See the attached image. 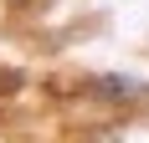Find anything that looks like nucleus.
<instances>
[{
	"label": "nucleus",
	"instance_id": "1",
	"mask_svg": "<svg viewBox=\"0 0 149 143\" xmlns=\"http://www.w3.org/2000/svg\"><path fill=\"white\" fill-rule=\"evenodd\" d=\"M103 97H149V87H134V77H98Z\"/></svg>",
	"mask_w": 149,
	"mask_h": 143
}]
</instances>
